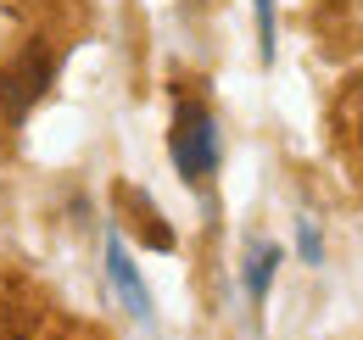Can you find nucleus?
Listing matches in <instances>:
<instances>
[{
    "instance_id": "obj_1",
    "label": "nucleus",
    "mask_w": 363,
    "mask_h": 340,
    "mask_svg": "<svg viewBox=\"0 0 363 340\" xmlns=\"http://www.w3.org/2000/svg\"><path fill=\"white\" fill-rule=\"evenodd\" d=\"M56 79V56H50V45H28L6 73H0V112L11 118V123H23L28 112H34V101L45 95V84Z\"/></svg>"
},
{
    "instance_id": "obj_2",
    "label": "nucleus",
    "mask_w": 363,
    "mask_h": 340,
    "mask_svg": "<svg viewBox=\"0 0 363 340\" xmlns=\"http://www.w3.org/2000/svg\"><path fill=\"white\" fill-rule=\"evenodd\" d=\"M174 162L179 173L196 184V178H207L213 162H218V145H213V118L201 112V106H179V118H174Z\"/></svg>"
},
{
    "instance_id": "obj_3",
    "label": "nucleus",
    "mask_w": 363,
    "mask_h": 340,
    "mask_svg": "<svg viewBox=\"0 0 363 340\" xmlns=\"http://www.w3.org/2000/svg\"><path fill=\"white\" fill-rule=\"evenodd\" d=\"M106 268H112V279H118V290L129 296V307H135L140 318L151 312V301H145V285L135 279V268H129V256H123V246H106Z\"/></svg>"
},
{
    "instance_id": "obj_4",
    "label": "nucleus",
    "mask_w": 363,
    "mask_h": 340,
    "mask_svg": "<svg viewBox=\"0 0 363 340\" xmlns=\"http://www.w3.org/2000/svg\"><path fill=\"white\" fill-rule=\"evenodd\" d=\"M257 28H263V56H274V0H257Z\"/></svg>"
},
{
    "instance_id": "obj_5",
    "label": "nucleus",
    "mask_w": 363,
    "mask_h": 340,
    "mask_svg": "<svg viewBox=\"0 0 363 340\" xmlns=\"http://www.w3.org/2000/svg\"><path fill=\"white\" fill-rule=\"evenodd\" d=\"M358 140H363V123H358Z\"/></svg>"
}]
</instances>
